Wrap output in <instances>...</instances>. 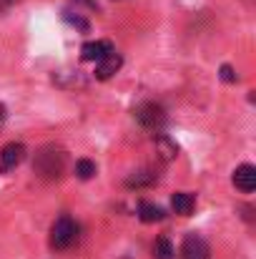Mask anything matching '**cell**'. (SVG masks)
Listing matches in <instances>:
<instances>
[{
  "label": "cell",
  "instance_id": "obj_12",
  "mask_svg": "<svg viewBox=\"0 0 256 259\" xmlns=\"http://www.w3.org/2000/svg\"><path fill=\"white\" fill-rule=\"evenodd\" d=\"M76 176H78V179H83V181L93 179V176H95V164H93V161H88V159H81V161L76 164Z\"/></svg>",
  "mask_w": 256,
  "mask_h": 259
},
{
  "label": "cell",
  "instance_id": "obj_14",
  "mask_svg": "<svg viewBox=\"0 0 256 259\" xmlns=\"http://www.w3.org/2000/svg\"><path fill=\"white\" fill-rule=\"evenodd\" d=\"M221 78H224L226 83H234V81H236V73H234V68H231V66H221Z\"/></svg>",
  "mask_w": 256,
  "mask_h": 259
},
{
  "label": "cell",
  "instance_id": "obj_13",
  "mask_svg": "<svg viewBox=\"0 0 256 259\" xmlns=\"http://www.w3.org/2000/svg\"><path fill=\"white\" fill-rule=\"evenodd\" d=\"M153 179H156V174L138 171V174H133V176H131V179L126 181V184H128V186H143V184H151Z\"/></svg>",
  "mask_w": 256,
  "mask_h": 259
},
{
  "label": "cell",
  "instance_id": "obj_4",
  "mask_svg": "<svg viewBox=\"0 0 256 259\" xmlns=\"http://www.w3.org/2000/svg\"><path fill=\"white\" fill-rule=\"evenodd\" d=\"M181 257L183 259H209V244L201 234H186L181 244Z\"/></svg>",
  "mask_w": 256,
  "mask_h": 259
},
{
  "label": "cell",
  "instance_id": "obj_3",
  "mask_svg": "<svg viewBox=\"0 0 256 259\" xmlns=\"http://www.w3.org/2000/svg\"><path fill=\"white\" fill-rule=\"evenodd\" d=\"M133 113H136V121H138L146 131H161L164 123H166V113H164V108H161L159 103H153V101L141 103Z\"/></svg>",
  "mask_w": 256,
  "mask_h": 259
},
{
  "label": "cell",
  "instance_id": "obj_11",
  "mask_svg": "<svg viewBox=\"0 0 256 259\" xmlns=\"http://www.w3.org/2000/svg\"><path fill=\"white\" fill-rule=\"evenodd\" d=\"M153 259H173V247H171V242L166 237L156 239V244H153Z\"/></svg>",
  "mask_w": 256,
  "mask_h": 259
},
{
  "label": "cell",
  "instance_id": "obj_6",
  "mask_svg": "<svg viewBox=\"0 0 256 259\" xmlns=\"http://www.w3.org/2000/svg\"><path fill=\"white\" fill-rule=\"evenodd\" d=\"M23 159H25V146L23 144H5L3 149H0V169L3 171H10V169H15L18 164H23Z\"/></svg>",
  "mask_w": 256,
  "mask_h": 259
},
{
  "label": "cell",
  "instance_id": "obj_16",
  "mask_svg": "<svg viewBox=\"0 0 256 259\" xmlns=\"http://www.w3.org/2000/svg\"><path fill=\"white\" fill-rule=\"evenodd\" d=\"M13 3H15V0H0V8H10Z\"/></svg>",
  "mask_w": 256,
  "mask_h": 259
},
{
  "label": "cell",
  "instance_id": "obj_1",
  "mask_svg": "<svg viewBox=\"0 0 256 259\" xmlns=\"http://www.w3.org/2000/svg\"><path fill=\"white\" fill-rule=\"evenodd\" d=\"M76 242H78V224L71 217L56 219L50 227V247L63 252V249H71Z\"/></svg>",
  "mask_w": 256,
  "mask_h": 259
},
{
  "label": "cell",
  "instance_id": "obj_15",
  "mask_svg": "<svg viewBox=\"0 0 256 259\" xmlns=\"http://www.w3.org/2000/svg\"><path fill=\"white\" fill-rule=\"evenodd\" d=\"M3 121H5V106L0 103V126H3Z\"/></svg>",
  "mask_w": 256,
  "mask_h": 259
},
{
  "label": "cell",
  "instance_id": "obj_9",
  "mask_svg": "<svg viewBox=\"0 0 256 259\" xmlns=\"http://www.w3.org/2000/svg\"><path fill=\"white\" fill-rule=\"evenodd\" d=\"M193 204H196L193 194L178 191V194H173V196H171V209H173L176 214H181V217H188V214L193 211Z\"/></svg>",
  "mask_w": 256,
  "mask_h": 259
},
{
  "label": "cell",
  "instance_id": "obj_8",
  "mask_svg": "<svg viewBox=\"0 0 256 259\" xmlns=\"http://www.w3.org/2000/svg\"><path fill=\"white\" fill-rule=\"evenodd\" d=\"M111 51H113V43L111 40H90V43H85L83 48H81V58L88 61V63H95V61H100Z\"/></svg>",
  "mask_w": 256,
  "mask_h": 259
},
{
  "label": "cell",
  "instance_id": "obj_10",
  "mask_svg": "<svg viewBox=\"0 0 256 259\" xmlns=\"http://www.w3.org/2000/svg\"><path fill=\"white\" fill-rule=\"evenodd\" d=\"M138 217H141V222H146V224H153V222H161L166 214H164V209H161V206L143 201V204L138 206Z\"/></svg>",
  "mask_w": 256,
  "mask_h": 259
},
{
  "label": "cell",
  "instance_id": "obj_7",
  "mask_svg": "<svg viewBox=\"0 0 256 259\" xmlns=\"http://www.w3.org/2000/svg\"><path fill=\"white\" fill-rule=\"evenodd\" d=\"M231 181H234V186L239 189V191H244V194H251L256 189V169L251 164H241V166H236V171L231 176Z\"/></svg>",
  "mask_w": 256,
  "mask_h": 259
},
{
  "label": "cell",
  "instance_id": "obj_5",
  "mask_svg": "<svg viewBox=\"0 0 256 259\" xmlns=\"http://www.w3.org/2000/svg\"><path fill=\"white\" fill-rule=\"evenodd\" d=\"M121 66H123V58H121V53H116V48H113V51L106 53L100 61H95V78H98V81H108L113 73L121 71Z\"/></svg>",
  "mask_w": 256,
  "mask_h": 259
},
{
  "label": "cell",
  "instance_id": "obj_2",
  "mask_svg": "<svg viewBox=\"0 0 256 259\" xmlns=\"http://www.w3.org/2000/svg\"><path fill=\"white\" fill-rule=\"evenodd\" d=\"M63 166H66V154H63L61 149L48 146V149H43V151L35 156V171L40 174V176H45V179L61 176Z\"/></svg>",
  "mask_w": 256,
  "mask_h": 259
}]
</instances>
